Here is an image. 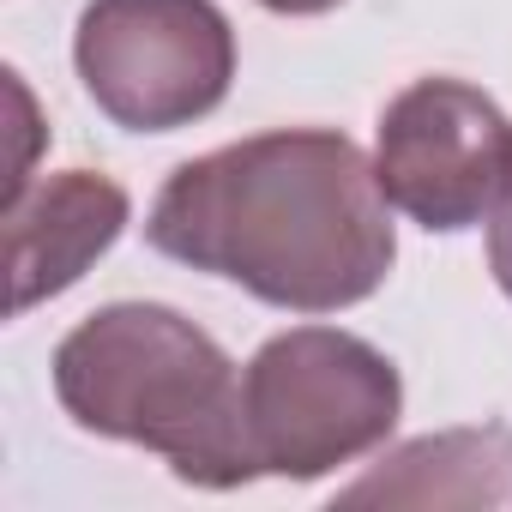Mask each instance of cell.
I'll return each instance as SVG.
<instances>
[{
    "label": "cell",
    "mask_w": 512,
    "mask_h": 512,
    "mask_svg": "<svg viewBox=\"0 0 512 512\" xmlns=\"http://www.w3.org/2000/svg\"><path fill=\"white\" fill-rule=\"evenodd\" d=\"M145 241L284 314L356 308L398 260L374 157L338 127H278L187 157L157 187Z\"/></svg>",
    "instance_id": "cell-1"
},
{
    "label": "cell",
    "mask_w": 512,
    "mask_h": 512,
    "mask_svg": "<svg viewBox=\"0 0 512 512\" xmlns=\"http://www.w3.org/2000/svg\"><path fill=\"white\" fill-rule=\"evenodd\" d=\"M61 410L103 440L157 452L187 488H247L260 476L229 350L163 302H109L55 344Z\"/></svg>",
    "instance_id": "cell-2"
},
{
    "label": "cell",
    "mask_w": 512,
    "mask_h": 512,
    "mask_svg": "<svg viewBox=\"0 0 512 512\" xmlns=\"http://www.w3.org/2000/svg\"><path fill=\"white\" fill-rule=\"evenodd\" d=\"M241 416L260 476L314 482L392 440L404 380L392 356L356 332L290 326L241 368Z\"/></svg>",
    "instance_id": "cell-3"
},
{
    "label": "cell",
    "mask_w": 512,
    "mask_h": 512,
    "mask_svg": "<svg viewBox=\"0 0 512 512\" xmlns=\"http://www.w3.org/2000/svg\"><path fill=\"white\" fill-rule=\"evenodd\" d=\"M73 67L115 127L175 133L229 97L235 25L217 0H85Z\"/></svg>",
    "instance_id": "cell-4"
},
{
    "label": "cell",
    "mask_w": 512,
    "mask_h": 512,
    "mask_svg": "<svg viewBox=\"0 0 512 512\" xmlns=\"http://www.w3.org/2000/svg\"><path fill=\"white\" fill-rule=\"evenodd\" d=\"M512 157V121L464 79H416L380 109L374 175L392 211L428 235H458L488 217Z\"/></svg>",
    "instance_id": "cell-5"
},
{
    "label": "cell",
    "mask_w": 512,
    "mask_h": 512,
    "mask_svg": "<svg viewBox=\"0 0 512 512\" xmlns=\"http://www.w3.org/2000/svg\"><path fill=\"white\" fill-rule=\"evenodd\" d=\"M133 217V199L121 181L97 169H61L31 181L25 193L0 199L7 229V278H13V314H31L37 302L73 290L103 253L121 241Z\"/></svg>",
    "instance_id": "cell-6"
},
{
    "label": "cell",
    "mask_w": 512,
    "mask_h": 512,
    "mask_svg": "<svg viewBox=\"0 0 512 512\" xmlns=\"http://www.w3.org/2000/svg\"><path fill=\"white\" fill-rule=\"evenodd\" d=\"M512 494V428H446L398 446L386 464H374L362 482H350L344 506H500Z\"/></svg>",
    "instance_id": "cell-7"
},
{
    "label": "cell",
    "mask_w": 512,
    "mask_h": 512,
    "mask_svg": "<svg viewBox=\"0 0 512 512\" xmlns=\"http://www.w3.org/2000/svg\"><path fill=\"white\" fill-rule=\"evenodd\" d=\"M488 272L500 284V296L512 302V157H506V175H500V193L488 205Z\"/></svg>",
    "instance_id": "cell-8"
},
{
    "label": "cell",
    "mask_w": 512,
    "mask_h": 512,
    "mask_svg": "<svg viewBox=\"0 0 512 512\" xmlns=\"http://www.w3.org/2000/svg\"><path fill=\"white\" fill-rule=\"evenodd\" d=\"M7 97L19 103V157H13V175H7V199H13V193H25V187H31V145H37V103H31V91H25V79H19V73H7Z\"/></svg>",
    "instance_id": "cell-9"
},
{
    "label": "cell",
    "mask_w": 512,
    "mask_h": 512,
    "mask_svg": "<svg viewBox=\"0 0 512 512\" xmlns=\"http://www.w3.org/2000/svg\"><path fill=\"white\" fill-rule=\"evenodd\" d=\"M266 13H284V19H314V13H332L344 0H260Z\"/></svg>",
    "instance_id": "cell-10"
}]
</instances>
